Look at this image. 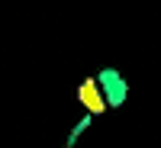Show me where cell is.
I'll return each mask as SVG.
<instances>
[{
	"label": "cell",
	"instance_id": "1",
	"mask_svg": "<svg viewBox=\"0 0 161 148\" xmlns=\"http://www.w3.org/2000/svg\"><path fill=\"white\" fill-rule=\"evenodd\" d=\"M97 87H100V97L106 106H123L129 100V80L119 74L116 68H100L97 71Z\"/></svg>",
	"mask_w": 161,
	"mask_h": 148
},
{
	"label": "cell",
	"instance_id": "2",
	"mask_svg": "<svg viewBox=\"0 0 161 148\" xmlns=\"http://www.w3.org/2000/svg\"><path fill=\"white\" fill-rule=\"evenodd\" d=\"M77 100H80V106H84L90 116H100V113L106 110V103H103V97H100V87H97V80H93V77H84V80H80Z\"/></svg>",
	"mask_w": 161,
	"mask_h": 148
},
{
	"label": "cell",
	"instance_id": "3",
	"mask_svg": "<svg viewBox=\"0 0 161 148\" xmlns=\"http://www.w3.org/2000/svg\"><path fill=\"white\" fill-rule=\"evenodd\" d=\"M90 123H93V116H90V113H84V116H80L77 123L71 126V132H68V139H64V148H74V145H77V139H80V135H84V132L90 129Z\"/></svg>",
	"mask_w": 161,
	"mask_h": 148
}]
</instances>
